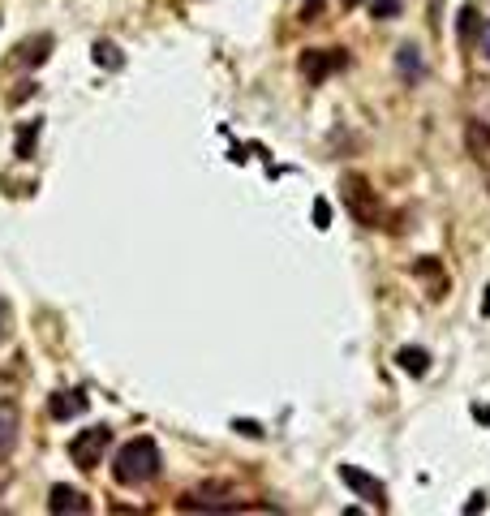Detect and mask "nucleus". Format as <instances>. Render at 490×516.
Wrapping results in <instances>:
<instances>
[{
	"mask_svg": "<svg viewBox=\"0 0 490 516\" xmlns=\"http://www.w3.org/2000/svg\"><path fill=\"white\" fill-rule=\"evenodd\" d=\"M160 469H164L160 443L147 439V435H138V439L121 443L117 461H112V478H117L121 486H147L151 478H160Z\"/></svg>",
	"mask_w": 490,
	"mask_h": 516,
	"instance_id": "f257e3e1",
	"label": "nucleus"
},
{
	"mask_svg": "<svg viewBox=\"0 0 490 516\" xmlns=\"http://www.w3.org/2000/svg\"><path fill=\"white\" fill-rule=\"evenodd\" d=\"M108 443H112V430L108 426H91V430H82V435L69 439V456H74L78 469H95L99 461H104Z\"/></svg>",
	"mask_w": 490,
	"mask_h": 516,
	"instance_id": "f03ea898",
	"label": "nucleus"
},
{
	"mask_svg": "<svg viewBox=\"0 0 490 516\" xmlns=\"http://www.w3.org/2000/svg\"><path fill=\"white\" fill-rule=\"evenodd\" d=\"M344 203H349V211H353L357 224H379V220H383L379 198H374V190H370L362 177H344Z\"/></svg>",
	"mask_w": 490,
	"mask_h": 516,
	"instance_id": "7ed1b4c3",
	"label": "nucleus"
},
{
	"mask_svg": "<svg viewBox=\"0 0 490 516\" xmlns=\"http://www.w3.org/2000/svg\"><path fill=\"white\" fill-rule=\"evenodd\" d=\"M301 78L306 82H327L336 69L349 65V56H344L340 48H310V52H301Z\"/></svg>",
	"mask_w": 490,
	"mask_h": 516,
	"instance_id": "20e7f679",
	"label": "nucleus"
},
{
	"mask_svg": "<svg viewBox=\"0 0 490 516\" xmlns=\"http://www.w3.org/2000/svg\"><path fill=\"white\" fill-rule=\"evenodd\" d=\"M340 482L349 486L353 495H362V499H370L379 512H387V486L379 482V478H370V473H362V469H353V465H340Z\"/></svg>",
	"mask_w": 490,
	"mask_h": 516,
	"instance_id": "39448f33",
	"label": "nucleus"
},
{
	"mask_svg": "<svg viewBox=\"0 0 490 516\" xmlns=\"http://www.w3.org/2000/svg\"><path fill=\"white\" fill-rule=\"evenodd\" d=\"M18 430H22V413L13 400H0V461H9L18 448Z\"/></svg>",
	"mask_w": 490,
	"mask_h": 516,
	"instance_id": "423d86ee",
	"label": "nucleus"
},
{
	"mask_svg": "<svg viewBox=\"0 0 490 516\" xmlns=\"http://www.w3.org/2000/svg\"><path fill=\"white\" fill-rule=\"evenodd\" d=\"M48 512H69V516H82V512H91V499H86L82 491H74V486L56 482L52 491H48Z\"/></svg>",
	"mask_w": 490,
	"mask_h": 516,
	"instance_id": "0eeeda50",
	"label": "nucleus"
},
{
	"mask_svg": "<svg viewBox=\"0 0 490 516\" xmlns=\"http://www.w3.org/2000/svg\"><path fill=\"white\" fill-rule=\"evenodd\" d=\"M86 409V392H56L48 400V413L56 422H69V418H78V413Z\"/></svg>",
	"mask_w": 490,
	"mask_h": 516,
	"instance_id": "6e6552de",
	"label": "nucleus"
},
{
	"mask_svg": "<svg viewBox=\"0 0 490 516\" xmlns=\"http://www.w3.org/2000/svg\"><path fill=\"white\" fill-rule=\"evenodd\" d=\"M396 61H400V74H405V82H409V86L422 82V56H417L413 43H405V48L396 52Z\"/></svg>",
	"mask_w": 490,
	"mask_h": 516,
	"instance_id": "1a4fd4ad",
	"label": "nucleus"
},
{
	"mask_svg": "<svg viewBox=\"0 0 490 516\" xmlns=\"http://www.w3.org/2000/svg\"><path fill=\"white\" fill-rule=\"evenodd\" d=\"M396 362H400V370H409V375H426V362H430V357H426L422 349H400Z\"/></svg>",
	"mask_w": 490,
	"mask_h": 516,
	"instance_id": "9d476101",
	"label": "nucleus"
},
{
	"mask_svg": "<svg viewBox=\"0 0 490 516\" xmlns=\"http://www.w3.org/2000/svg\"><path fill=\"white\" fill-rule=\"evenodd\" d=\"M43 48H52V39H48V35H39V39H31V43H26V65H39L43 56H48Z\"/></svg>",
	"mask_w": 490,
	"mask_h": 516,
	"instance_id": "9b49d317",
	"label": "nucleus"
},
{
	"mask_svg": "<svg viewBox=\"0 0 490 516\" xmlns=\"http://www.w3.org/2000/svg\"><path fill=\"white\" fill-rule=\"evenodd\" d=\"M478 9H465V13H460V39H473V35H478Z\"/></svg>",
	"mask_w": 490,
	"mask_h": 516,
	"instance_id": "f8f14e48",
	"label": "nucleus"
},
{
	"mask_svg": "<svg viewBox=\"0 0 490 516\" xmlns=\"http://www.w3.org/2000/svg\"><path fill=\"white\" fill-rule=\"evenodd\" d=\"M374 18H379V22H387V18H392V13H400V0H374Z\"/></svg>",
	"mask_w": 490,
	"mask_h": 516,
	"instance_id": "ddd939ff",
	"label": "nucleus"
},
{
	"mask_svg": "<svg viewBox=\"0 0 490 516\" xmlns=\"http://www.w3.org/2000/svg\"><path fill=\"white\" fill-rule=\"evenodd\" d=\"M95 61H99V65H117L121 56H117V48H112V43H95Z\"/></svg>",
	"mask_w": 490,
	"mask_h": 516,
	"instance_id": "4468645a",
	"label": "nucleus"
},
{
	"mask_svg": "<svg viewBox=\"0 0 490 516\" xmlns=\"http://www.w3.org/2000/svg\"><path fill=\"white\" fill-rule=\"evenodd\" d=\"M314 224H319V228H327V224H331V207L323 203V198H314Z\"/></svg>",
	"mask_w": 490,
	"mask_h": 516,
	"instance_id": "2eb2a0df",
	"label": "nucleus"
},
{
	"mask_svg": "<svg viewBox=\"0 0 490 516\" xmlns=\"http://www.w3.org/2000/svg\"><path fill=\"white\" fill-rule=\"evenodd\" d=\"M478 52L490 61V22H482V26H478Z\"/></svg>",
	"mask_w": 490,
	"mask_h": 516,
	"instance_id": "dca6fc26",
	"label": "nucleus"
},
{
	"mask_svg": "<svg viewBox=\"0 0 490 516\" xmlns=\"http://www.w3.org/2000/svg\"><path fill=\"white\" fill-rule=\"evenodd\" d=\"M5 336H9V301L0 297V340H5Z\"/></svg>",
	"mask_w": 490,
	"mask_h": 516,
	"instance_id": "f3484780",
	"label": "nucleus"
},
{
	"mask_svg": "<svg viewBox=\"0 0 490 516\" xmlns=\"http://www.w3.org/2000/svg\"><path fill=\"white\" fill-rule=\"evenodd\" d=\"M237 430H241V435H250V439H263V426H258V422H237Z\"/></svg>",
	"mask_w": 490,
	"mask_h": 516,
	"instance_id": "a211bd4d",
	"label": "nucleus"
},
{
	"mask_svg": "<svg viewBox=\"0 0 490 516\" xmlns=\"http://www.w3.org/2000/svg\"><path fill=\"white\" fill-rule=\"evenodd\" d=\"M319 5H323V0H310L306 13H301V22H314V13H319Z\"/></svg>",
	"mask_w": 490,
	"mask_h": 516,
	"instance_id": "6ab92c4d",
	"label": "nucleus"
},
{
	"mask_svg": "<svg viewBox=\"0 0 490 516\" xmlns=\"http://www.w3.org/2000/svg\"><path fill=\"white\" fill-rule=\"evenodd\" d=\"M473 418H478V422H486V426H490V409H473Z\"/></svg>",
	"mask_w": 490,
	"mask_h": 516,
	"instance_id": "aec40b11",
	"label": "nucleus"
},
{
	"mask_svg": "<svg viewBox=\"0 0 490 516\" xmlns=\"http://www.w3.org/2000/svg\"><path fill=\"white\" fill-rule=\"evenodd\" d=\"M344 5H357V0H344Z\"/></svg>",
	"mask_w": 490,
	"mask_h": 516,
	"instance_id": "412c9836",
	"label": "nucleus"
}]
</instances>
